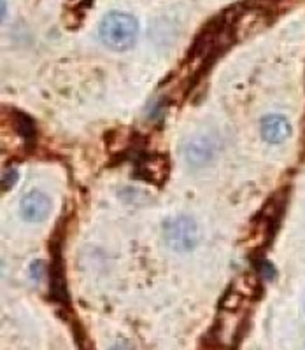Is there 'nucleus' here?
Returning <instances> with one entry per match:
<instances>
[{
  "instance_id": "11",
  "label": "nucleus",
  "mask_w": 305,
  "mask_h": 350,
  "mask_svg": "<svg viewBox=\"0 0 305 350\" xmlns=\"http://www.w3.org/2000/svg\"><path fill=\"white\" fill-rule=\"evenodd\" d=\"M9 174H11V179H8L5 175H4V179H2V184H4V189H8V187H12V184L16 183V179H18V175H16V172H14V170H11V172H9Z\"/></svg>"
},
{
  "instance_id": "12",
  "label": "nucleus",
  "mask_w": 305,
  "mask_h": 350,
  "mask_svg": "<svg viewBox=\"0 0 305 350\" xmlns=\"http://www.w3.org/2000/svg\"><path fill=\"white\" fill-rule=\"evenodd\" d=\"M5 18H8V2L2 0V20H5Z\"/></svg>"
},
{
  "instance_id": "8",
  "label": "nucleus",
  "mask_w": 305,
  "mask_h": 350,
  "mask_svg": "<svg viewBox=\"0 0 305 350\" xmlns=\"http://www.w3.org/2000/svg\"><path fill=\"white\" fill-rule=\"evenodd\" d=\"M215 156L212 151V144L207 142L206 139L193 140L186 146V158L193 165H206Z\"/></svg>"
},
{
  "instance_id": "6",
  "label": "nucleus",
  "mask_w": 305,
  "mask_h": 350,
  "mask_svg": "<svg viewBox=\"0 0 305 350\" xmlns=\"http://www.w3.org/2000/svg\"><path fill=\"white\" fill-rule=\"evenodd\" d=\"M137 172H139L141 179L160 187L165 184L167 177H169L171 163H169V158H167V156H146V158L141 159L139 165H137Z\"/></svg>"
},
{
  "instance_id": "7",
  "label": "nucleus",
  "mask_w": 305,
  "mask_h": 350,
  "mask_svg": "<svg viewBox=\"0 0 305 350\" xmlns=\"http://www.w3.org/2000/svg\"><path fill=\"white\" fill-rule=\"evenodd\" d=\"M260 131H262V139L265 142L278 146L282 144L286 139L291 135V124L281 114H269L265 116L260 123Z\"/></svg>"
},
{
  "instance_id": "4",
  "label": "nucleus",
  "mask_w": 305,
  "mask_h": 350,
  "mask_svg": "<svg viewBox=\"0 0 305 350\" xmlns=\"http://www.w3.org/2000/svg\"><path fill=\"white\" fill-rule=\"evenodd\" d=\"M246 324V315L241 308H223L221 315L212 327V336L221 347H232L241 338V333Z\"/></svg>"
},
{
  "instance_id": "13",
  "label": "nucleus",
  "mask_w": 305,
  "mask_h": 350,
  "mask_svg": "<svg viewBox=\"0 0 305 350\" xmlns=\"http://www.w3.org/2000/svg\"><path fill=\"white\" fill-rule=\"evenodd\" d=\"M111 350H130V349H128V347H125V345H116V347H112Z\"/></svg>"
},
{
  "instance_id": "5",
  "label": "nucleus",
  "mask_w": 305,
  "mask_h": 350,
  "mask_svg": "<svg viewBox=\"0 0 305 350\" xmlns=\"http://www.w3.org/2000/svg\"><path fill=\"white\" fill-rule=\"evenodd\" d=\"M20 212L27 223H42L51 212V200L42 191H30L21 198Z\"/></svg>"
},
{
  "instance_id": "9",
  "label": "nucleus",
  "mask_w": 305,
  "mask_h": 350,
  "mask_svg": "<svg viewBox=\"0 0 305 350\" xmlns=\"http://www.w3.org/2000/svg\"><path fill=\"white\" fill-rule=\"evenodd\" d=\"M51 293L58 301H67V291H65L64 262L60 259V249L55 251V262L51 265Z\"/></svg>"
},
{
  "instance_id": "2",
  "label": "nucleus",
  "mask_w": 305,
  "mask_h": 350,
  "mask_svg": "<svg viewBox=\"0 0 305 350\" xmlns=\"http://www.w3.org/2000/svg\"><path fill=\"white\" fill-rule=\"evenodd\" d=\"M286 207V195L279 193V195L272 196L269 200L265 207L258 212L256 217L251 223L249 231H247V247L251 251H262L272 242L276 231H278L279 221L282 217V212Z\"/></svg>"
},
{
  "instance_id": "1",
  "label": "nucleus",
  "mask_w": 305,
  "mask_h": 350,
  "mask_svg": "<svg viewBox=\"0 0 305 350\" xmlns=\"http://www.w3.org/2000/svg\"><path fill=\"white\" fill-rule=\"evenodd\" d=\"M137 36H139V23L128 12H108L99 25L100 40L112 51L130 49L137 40Z\"/></svg>"
},
{
  "instance_id": "10",
  "label": "nucleus",
  "mask_w": 305,
  "mask_h": 350,
  "mask_svg": "<svg viewBox=\"0 0 305 350\" xmlns=\"http://www.w3.org/2000/svg\"><path fill=\"white\" fill-rule=\"evenodd\" d=\"M258 267H260V277H262V280H272L276 277V268L269 261H265V259H262Z\"/></svg>"
},
{
  "instance_id": "3",
  "label": "nucleus",
  "mask_w": 305,
  "mask_h": 350,
  "mask_svg": "<svg viewBox=\"0 0 305 350\" xmlns=\"http://www.w3.org/2000/svg\"><path fill=\"white\" fill-rule=\"evenodd\" d=\"M163 240L172 251L190 252L198 243V228L195 219L175 215L163 223Z\"/></svg>"
}]
</instances>
